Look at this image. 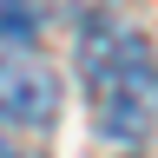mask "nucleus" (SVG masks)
Masks as SVG:
<instances>
[{
  "label": "nucleus",
  "instance_id": "f257e3e1",
  "mask_svg": "<svg viewBox=\"0 0 158 158\" xmlns=\"http://www.w3.org/2000/svg\"><path fill=\"white\" fill-rule=\"evenodd\" d=\"M79 73H86L92 118L112 145H138L158 125V53L125 20L99 13L79 27Z\"/></svg>",
  "mask_w": 158,
  "mask_h": 158
},
{
  "label": "nucleus",
  "instance_id": "f03ea898",
  "mask_svg": "<svg viewBox=\"0 0 158 158\" xmlns=\"http://www.w3.org/2000/svg\"><path fill=\"white\" fill-rule=\"evenodd\" d=\"M53 112H59V79L27 46H0V118H13V125H53Z\"/></svg>",
  "mask_w": 158,
  "mask_h": 158
},
{
  "label": "nucleus",
  "instance_id": "7ed1b4c3",
  "mask_svg": "<svg viewBox=\"0 0 158 158\" xmlns=\"http://www.w3.org/2000/svg\"><path fill=\"white\" fill-rule=\"evenodd\" d=\"M40 33V0H0V40L7 46H33Z\"/></svg>",
  "mask_w": 158,
  "mask_h": 158
},
{
  "label": "nucleus",
  "instance_id": "20e7f679",
  "mask_svg": "<svg viewBox=\"0 0 158 158\" xmlns=\"http://www.w3.org/2000/svg\"><path fill=\"white\" fill-rule=\"evenodd\" d=\"M0 158H13V152H7V138H0Z\"/></svg>",
  "mask_w": 158,
  "mask_h": 158
},
{
  "label": "nucleus",
  "instance_id": "39448f33",
  "mask_svg": "<svg viewBox=\"0 0 158 158\" xmlns=\"http://www.w3.org/2000/svg\"><path fill=\"white\" fill-rule=\"evenodd\" d=\"M13 158H20V152H13Z\"/></svg>",
  "mask_w": 158,
  "mask_h": 158
}]
</instances>
